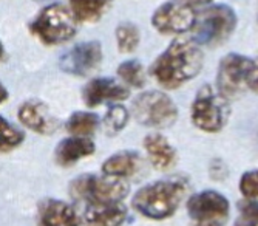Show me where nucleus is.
Wrapping results in <instances>:
<instances>
[{
	"mask_svg": "<svg viewBox=\"0 0 258 226\" xmlns=\"http://www.w3.org/2000/svg\"><path fill=\"white\" fill-rule=\"evenodd\" d=\"M187 192V182L181 177H170L141 188L132 200L136 212L152 220L172 217L182 203Z\"/></svg>",
	"mask_w": 258,
	"mask_h": 226,
	"instance_id": "f03ea898",
	"label": "nucleus"
},
{
	"mask_svg": "<svg viewBox=\"0 0 258 226\" xmlns=\"http://www.w3.org/2000/svg\"><path fill=\"white\" fill-rule=\"evenodd\" d=\"M111 2L113 0H68V8L78 24H93L105 14Z\"/></svg>",
	"mask_w": 258,
	"mask_h": 226,
	"instance_id": "6ab92c4d",
	"label": "nucleus"
},
{
	"mask_svg": "<svg viewBox=\"0 0 258 226\" xmlns=\"http://www.w3.org/2000/svg\"><path fill=\"white\" fill-rule=\"evenodd\" d=\"M210 174H212L214 178L217 180H221L226 177V167L221 161H214L212 164H210Z\"/></svg>",
	"mask_w": 258,
	"mask_h": 226,
	"instance_id": "bb28decb",
	"label": "nucleus"
},
{
	"mask_svg": "<svg viewBox=\"0 0 258 226\" xmlns=\"http://www.w3.org/2000/svg\"><path fill=\"white\" fill-rule=\"evenodd\" d=\"M4 56H5V47H4V43H2V40H0V61L4 59Z\"/></svg>",
	"mask_w": 258,
	"mask_h": 226,
	"instance_id": "2f4dec72",
	"label": "nucleus"
},
{
	"mask_svg": "<svg viewBox=\"0 0 258 226\" xmlns=\"http://www.w3.org/2000/svg\"><path fill=\"white\" fill-rule=\"evenodd\" d=\"M17 118L22 126L39 135H51L57 129V121L50 113V108L37 99L22 102L17 108Z\"/></svg>",
	"mask_w": 258,
	"mask_h": 226,
	"instance_id": "ddd939ff",
	"label": "nucleus"
},
{
	"mask_svg": "<svg viewBox=\"0 0 258 226\" xmlns=\"http://www.w3.org/2000/svg\"><path fill=\"white\" fill-rule=\"evenodd\" d=\"M96 144L87 137H68L57 143L54 149V161L62 167L75 166L82 158L93 155Z\"/></svg>",
	"mask_w": 258,
	"mask_h": 226,
	"instance_id": "2eb2a0df",
	"label": "nucleus"
},
{
	"mask_svg": "<svg viewBox=\"0 0 258 226\" xmlns=\"http://www.w3.org/2000/svg\"><path fill=\"white\" fill-rule=\"evenodd\" d=\"M255 59L241 54H227L221 59L218 67L217 85L224 96H233L243 92L249 85Z\"/></svg>",
	"mask_w": 258,
	"mask_h": 226,
	"instance_id": "9d476101",
	"label": "nucleus"
},
{
	"mask_svg": "<svg viewBox=\"0 0 258 226\" xmlns=\"http://www.w3.org/2000/svg\"><path fill=\"white\" fill-rule=\"evenodd\" d=\"M101 120L93 111H75L65 123V129L72 133V137H87L90 138L98 130Z\"/></svg>",
	"mask_w": 258,
	"mask_h": 226,
	"instance_id": "aec40b11",
	"label": "nucleus"
},
{
	"mask_svg": "<svg viewBox=\"0 0 258 226\" xmlns=\"http://www.w3.org/2000/svg\"><path fill=\"white\" fill-rule=\"evenodd\" d=\"M133 115L139 124L146 127L166 129L178 120V107L166 93L152 90L141 93L133 101Z\"/></svg>",
	"mask_w": 258,
	"mask_h": 226,
	"instance_id": "423d86ee",
	"label": "nucleus"
},
{
	"mask_svg": "<svg viewBox=\"0 0 258 226\" xmlns=\"http://www.w3.org/2000/svg\"><path fill=\"white\" fill-rule=\"evenodd\" d=\"M233 226H258V223H255V221H250V220H246V218H240V220H237V223L233 224Z\"/></svg>",
	"mask_w": 258,
	"mask_h": 226,
	"instance_id": "c756f323",
	"label": "nucleus"
},
{
	"mask_svg": "<svg viewBox=\"0 0 258 226\" xmlns=\"http://www.w3.org/2000/svg\"><path fill=\"white\" fill-rule=\"evenodd\" d=\"M78 20L68 7L50 4L43 7L30 24V31L45 45H60L78 34Z\"/></svg>",
	"mask_w": 258,
	"mask_h": 226,
	"instance_id": "7ed1b4c3",
	"label": "nucleus"
},
{
	"mask_svg": "<svg viewBox=\"0 0 258 226\" xmlns=\"http://www.w3.org/2000/svg\"><path fill=\"white\" fill-rule=\"evenodd\" d=\"M237 27V14L227 5L209 7L200 14L192 27V40L200 45L215 47L226 42Z\"/></svg>",
	"mask_w": 258,
	"mask_h": 226,
	"instance_id": "20e7f679",
	"label": "nucleus"
},
{
	"mask_svg": "<svg viewBox=\"0 0 258 226\" xmlns=\"http://www.w3.org/2000/svg\"><path fill=\"white\" fill-rule=\"evenodd\" d=\"M39 226H84L76 209L67 201L45 198L37 206Z\"/></svg>",
	"mask_w": 258,
	"mask_h": 226,
	"instance_id": "4468645a",
	"label": "nucleus"
},
{
	"mask_svg": "<svg viewBox=\"0 0 258 226\" xmlns=\"http://www.w3.org/2000/svg\"><path fill=\"white\" fill-rule=\"evenodd\" d=\"M116 73H118V76L121 78V81H124L130 87L143 88L146 85L144 69H143V65H141V62L136 61V59H130V61L122 62L118 67Z\"/></svg>",
	"mask_w": 258,
	"mask_h": 226,
	"instance_id": "b1692460",
	"label": "nucleus"
},
{
	"mask_svg": "<svg viewBox=\"0 0 258 226\" xmlns=\"http://www.w3.org/2000/svg\"><path fill=\"white\" fill-rule=\"evenodd\" d=\"M141 167V156L135 150H121L113 153L102 163V174L105 177L124 180L135 175Z\"/></svg>",
	"mask_w": 258,
	"mask_h": 226,
	"instance_id": "f3484780",
	"label": "nucleus"
},
{
	"mask_svg": "<svg viewBox=\"0 0 258 226\" xmlns=\"http://www.w3.org/2000/svg\"><path fill=\"white\" fill-rule=\"evenodd\" d=\"M127 208L121 201L87 205L84 220L88 226H121L127 220Z\"/></svg>",
	"mask_w": 258,
	"mask_h": 226,
	"instance_id": "dca6fc26",
	"label": "nucleus"
},
{
	"mask_svg": "<svg viewBox=\"0 0 258 226\" xmlns=\"http://www.w3.org/2000/svg\"><path fill=\"white\" fill-rule=\"evenodd\" d=\"M70 194L73 198L87 201V205L116 203L128 195V186L118 178L84 174L70 183Z\"/></svg>",
	"mask_w": 258,
	"mask_h": 226,
	"instance_id": "39448f33",
	"label": "nucleus"
},
{
	"mask_svg": "<svg viewBox=\"0 0 258 226\" xmlns=\"http://www.w3.org/2000/svg\"><path fill=\"white\" fill-rule=\"evenodd\" d=\"M204 56L192 39H176L152 65V76L169 90L194 79L203 69Z\"/></svg>",
	"mask_w": 258,
	"mask_h": 226,
	"instance_id": "f257e3e1",
	"label": "nucleus"
},
{
	"mask_svg": "<svg viewBox=\"0 0 258 226\" xmlns=\"http://www.w3.org/2000/svg\"><path fill=\"white\" fill-rule=\"evenodd\" d=\"M240 191L249 200L258 198V171H249L243 174L240 180Z\"/></svg>",
	"mask_w": 258,
	"mask_h": 226,
	"instance_id": "393cba45",
	"label": "nucleus"
},
{
	"mask_svg": "<svg viewBox=\"0 0 258 226\" xmlns=\"http://www.w3.org/2000/svg\"><path fill=\"white\" fill-rule=\"evenodd\" d=\"M8 96H10V93H8V90H7V87L0 82V105H2L7 99H8Z\"/></svg>",
	"mask_w": 258,
	"mask_h": 226,
	"instance_id": "c85d7f7f",
	"label": "nucleus"
},
{
	"mask_svg": "<svg viewBox=\"0 0 258 226\" xmlns=\"http://www.w3.org/2000/svg\"><path fill=\"white\" fill-rule=\"evenodd\" d=\"M197 20L195 7L185 0H169L152 16V25L162 34H181L192 30Z\"/></svg>",
	"mask_w": 258,
	"mask_h": 226,
	"instance_id": "1a4fd4ad",
	"label": "nucleus"
},
{
	"mask_svg": "<svg viewBox=\"0 0 258 226\" xmlns=\"http://www.w3.org/2000/svg\"><path fill=\"white\" fill-rule=\"evenodd\" d=\"M240 212L243 218L258 223V201L244 200L243 203H240Z\"/></svg>",
	"mask_w": 258,
	"mask_h": 226,
	"instance_id": "a878e982",
	"label": "nucleus"
},
{
	"mask_svg": "<svg viewBox=\"0 0 258 226\" xmlns=\"http://www.w3.org/2000/svg\"><path fill=\"white\" fill-rule=\"evenodd\" d=\"M144 149L152 166L158 171H167L175 164L176 152L172 144L159 133H150L144 140Z\"/></svg>",
	"mask_w": 258,
	"mask_h": 226,
	"instance_id": "a211bd4d",
	"label": "nucleus"
},
{
	"mask_svg": "<svg viewBox=\"0 0 258 226\" xmlns=\"http://www.w3.org/2000/svg\"><path fill=\"white\" fill-rule=\"evenodd\" d=\"M229 209L227 198L217 191H203L187 201L192 226H226Z\"/></svg>",
	"mask_w": 258,
	"mask_h": 226,
	"instance_id": "6e6552de",
	"label": "nucleus"
},
{
	"mask_svg": "<svg viewBox=\"0 0 258 226\" xmlns=\"http://www.w3.org/2000/svg\"><path fill=\"white\" fill-rule=\"evenodd\" d=\"M130 96V90L110 78H95L82 88V99L87 107H99L105 102H119Z\"/></svg>",
	"mask_w": 258,
	"mask_h": 226,
	"instance_id": "f8f14e48",
	"label": "nucleus"
},
{
	"mask_svg": "<svg viewBox=\"0 0 258 226\" xmlns=\"http://www.w3.org/2000/svg\"><path fill=\"white\" fill-rule=\"evenodd\" d=\"M37 2H42V0H37Z\"/></svg>",
	"mask_w": 258,
	"mask_h": 226,
	"instance_id": "473e14b6",
	"label": "nucleus"
},
{
	"mask_svg": "<svg viewBox=\"0 0 258 226\" xmlns=\"http://www.w3.org/2000/svg\"><path fill=\"white\" fill-rule=\"evenodd\" d=\"M247 88L253 90V92L258 93V58L255 59V64H253V70H252V75H250V79H249V85Z\"/></svg>",
	"mask_w": 258,
	"mask_h": 226,
	"instance_id": "cd10ccee",
	"label": "nucleus"
},
{
	"mask_svg": "<svg viewBox=\"0 0 258 226\" xmlns=\"http://www.w3.org/2000/svg\"><path fill=\"white\" fill-rule=\"evenodd\" d=\"M114 36H116V43H118V50L121 53H132L138 48L141 34L135 24H130V22L119 24L116 27Z\"/></svg>",
	"mask_w": 258,
	"mask_h": 226,
	"instance_id": "5701e85b",
	"label": "nucleus"
},
{
	"mask_svg": "<svg viewBox=\"0 0 258 226\" xmlns=\"http://www.w3.org/2000/svg\"><path fill=\"white\" fill-rule=\"evenodd\" d=\"M102 62V45L98 40L81 42L59 59L60 70L72 76H88Z\"/></svg>",
	"mask_w": 258,
	"mask_h": 226,
	"instance_id": "9b49d317",
	"label": "nucleus"
},
{
	"mask_svg": "<svg viewBox=\"0 0 258 226\" xmlns=\"http://www.w3.org/2000/svg\"><path fill=\"white\" fill-rule=\"evenodd\" d=\"M185 2H189L192 7H201V5L210 4V2H212V0H185Z\"/></svg>",
	"mask_w": 258,
	"mask_h": 226,
	"instance_id": "7c9ffc66",
	"label": "nucleus"
},
{
	"mask_svg": "<svg viewBox=\"0 0 258 226\" xmlns=\"http://www.w3.org/2000/svg\"><path fill=\"white\" fill-rule=\"evenodd\" d=\"M229 118V104L210 85H203L192 104V123L209 133L220 132Z\"/></svg>",
	"mask_w": 258,
	"mask_h": 226,
	"instance_id": "0eeeda50",
	"label": "nucleus"
},
{
	"mask_svg": "<svg viewBox=\"0 0 258 226\" xmlns=\"http://www.w3.org/2000/svg\"><path fill=\"white\" fill-rule=\"evenodd\" d=\"M25 141V133L13 126L7 118L0 117V153H8Z\"/></svg>",
	"mask_w": 258,
	"mask_h": 226,
	"instance_id": "412c9836",
	"label": "nucleus"
},
{
	"mask_svg": "<svg viewBox=\"0 0 258 226\" xmlns=\"http://www.w3.org/2000/svg\"><path fill=\"white\" fill-rule=\"evenodd\" d=\"M128 111L121 104H113L108 107L107 113L104 115L101 124L107 135H116L119 133L128 123Z\"/></svg>",
	"mask_w": 258,
	"mask_h": 226,
	"instance_id": "4be33fe9",
	"label": "nucleus"
}]
</instances>
